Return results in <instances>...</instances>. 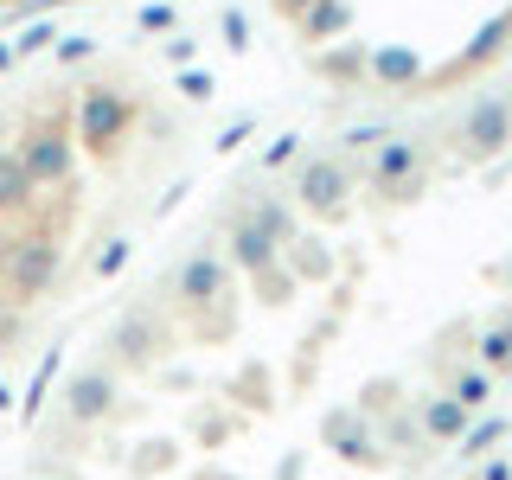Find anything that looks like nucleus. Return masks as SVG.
<instances>
[{
    "label": "nucleus",
    "instance_id": "nucleus-1",
    "mask_svg": "<svg viewBox=\"0 0 512 480\" xmlns=\"http://www.w3.org/2000/svg\"><path fill=\"white\" fill-rule=\"evenodd\" d=\"M58 263H64V250H58V237H45V231H32V237H13V250H7V269H0V288H7V301H39L45 288L58 282Z\"/></svg>",
    "mask_w": 512,
    "mask_h": 480
},
{
    "label": "nucleus",
    "instance_id": "nucleus-23",
    "mask_svg": "<svg viewBox=\"0 0 512 480\" xmlns=\"http://www.w3.org/2000/svg\"><path fill=\"white\" fill-rule=\"evenodd\" d=\"M7 64H13V45H0V71H7Z\"/></svg>",
    "mask_w": 512,
    "mask_h": 480
},
{
    "label": "nucleus",
    "instance_id": "nucleus-24",
    "mask_svg": "<svg viewBox=\"0 0 512 480\" xmlns=\"http://www.w3.org/2000/svg\"><path fill=\"white\" fill-rule=\"evenodd\" d=\"M7 397H13V391H7V384H0V410H7Z\"/></svg>",
    "mask_w": 512,
    "mask_h": 480
},
{
    "label": "nucleus",
    "instance_id": "nucleus-21",
    "mask_svg": "<svg viewBox=\"0 0 512 480\" xmlns=\"http://www.w3.org/2000/svg\"><path fill=\"white\" fill-rule=\"evenodd\" d=\"M122 263H128V244H109L103 256H96V276H116Z\"/></svg>",
    "mask_w": 512,
    "mask_h": 480
},
{
    "label": "nucleus",
    "instance_id": "nucleus-19",
    "mask_svg": "<svg viewBox=\"0 0 512 480\" xmlns=\"http://www.w3.org/2000/svg\"><path fill=\"white\" fill-rule=\"evenodd\" d=\"M506 32H512V13H500V20H487V26H480V39L468 45V64L493 58V52H500V39H506Z\"/></svg>",
    "mask_w": 512,
    "mask_h": 480
},
{
    "label": "nucleus",
    "instance_id": "nucleus-16",
    "mask_svg": "<svg viewBox=\"0 0 512 480\" xmlns=\"http://www.w3.org/2000/svg\"><path fill=\"white\" fill-rule=\"evenodd\" d=\"M340 26H346V7H340V0H314V7L301 13V32H308V39H333Z\"/></svg>",
    "mask_w": 512,
    "mask_h": 480
},
{
    "label": "nucleus",
    "instance_id": "nucleus-22",
    "mask_svg": "<svg viewBox=\"0 0 512 480\" xmlns=\"http://www.w3.org/2000/svg\"><path fill=\"white\" fill-rule=\"evenodd\" d=\"M7 250H13V237H7V231H0V269H7Z\"/></svg>",
    "mask_w": 512,
    "mask_h": 480
},
{
    "label": "nucleus",
    "instance_id": "nucleus-3",
    "mask_svg": "<svg viewBox=\"0 0 512 480\" xmlns=\"http://www.w3.org/2000/svg\"><path fill=\"white\" fill-rule=\"evenodd\" d=\"M13 154H20L32 186H64L71 180V135H64V128H32L26 148H13Z\"/></svg>",
    "mask_w": 512,
    "mask_h": 480
},
{
    "label": "nucleus",
    "instance_id": "nucleus-25",
    "mask_svg": "<svg viewBox=\"0 0 512 480\" xmlns=\"http://www.w3.org/2000/svg\"><path fill=\"white\" fill-rule=\"evenodd\" d=\"M13 7H20V0H13Z\"/></svg>",
    "mask_w": 512,
    "mask_h": 480
},
{
    "label": "nucleus",
    "instance_id": "nucleus-5",
    "mask_svg": "<svg viewBox=\"0 0 512 480\" xmlns=\"http://www.w3.org/2000/svg\"><path fill=\"white\" fill-rule=\"evenodd\" d=\"M122 122H128L122 90H84V103H77V141H84V148L103 154L109 141L122 135Z\"/></svg>",
    "mask_w": 512,
    "mask_h": 480
},
{
    "label": "nucleus",
    "instance_id": "nucleus-13",
    "mask_svg": "<svg viewBox=\"0 0 512 480\" xmlns=\"http://www.w3.org/2000/svg\"><path fill=\"white\" fill-rule=\"evenodd\" d=\"M416 52H404V45H384V52H372V77L378 84H416Z\"/></svg>",
    "mask_w": 512,
    "mask_h": 480
},
{
    "label": "nucleus",
    "instance_id": "nucleus-10",
    "mask_svg": "<svg viewBox=\"0 0 512 480\" xmlns=\"http://www.w3.org/2000/svg\"><path fill=\"white\" fill-rule=\"evenodd\" d=\"M26 205H32V180H26L20 154L0 148V212H26Z\"/></svg>",
    "mask_w": 512,
    "mask_h": 480
},
{
    "label": "nucleus",
    "instance_id": "nucleus-15",
    "mask_svg": "<svg viewBox=\"0 0 512 480\" xmlns=\"http://www.w3.org/2000/svg\"><path fill=\"white\" fill-rule=\"evenodd\" d=\"M506 436V416H480V423L461 429V461H474V455H487L493 442Z\"/></svg>",
    "mask_w": 512,
    "mask_h": 480
},
{
    "label": "nucleus",
    "instance_id": "nucleus-17",
    "mask_svg": "<svg viewBox=\"0 0 512 480\" xmlns=\"http://www.w3.org/2000/svg\"><path fill=\"white\" fill-rule=\"evenodd\" d=\"M327 436H333V442H340V455H346V461H359V455H372V429H365V423H359V429H352V416H346V410H340V416H333V423H327Z\"/></svg>",
    "mask_w": 512,
    "mask_h": 480
},
{
    "label": "nucleus",
    "instance_id": "nucleus-6",
    "mask_svg": "<svg viewBox=\"0 0 512 480\" xmlns=\"http://www.w3.org/2000/svg\"><path fill=\"white\" fill-rule=\"evenodd\" d=\"M346 192H352L346 160H333V154L301 160V205H314V212H340V205H346Z\"/></svg>",
    "mask_w": 512,
    "mask_h": 480
},
{
    "label": "nucleus",
    "instance_id": "nucleus-11",
    "mask_svg": "<svg viewBox=\"0 0 512 480\" xmlns=\"http://www.w3.org/2000/svg\"><path fill=\"white\" fill-rule=\"evenodd\" d=\"M231 263H244V269H269V263H276V244H269V237L244 218V224H237V237H231Z\"/></svg>",
    "mask_w": 512,
    "mask_h": 480
},
{
    "label": "nucleus",
    "instance_id": "nucleus-2",
    "mask_svg": "<svg viewBox=\"0 0 512 480\" xmlns=\"http://www.w3.org/2000/svg\"><path fill=\"white\" fill-rule=\"evenodd\" d=\"M365 173H372V186L384 199H410V192L423 186V154H416V141H404V135H384L372 148V160H365Z\"/></svg>",
    "mask_w": 512,
    "mask_h": 480
},
{
    "label": "nucleus",
    "instance_id": "nucleus-14",
    "mask_svg": "<svg viewBox=\"0 0 512 480\" xmlns=\"http://www.w3.org/2000/svg\"><path fill=\"white\" fill-rule=\"evenodd\" d=\"M448 397H455V404L474 416V410H480V404H487V397H493V378L480 372V365H474V372H455V384H448Z\"/></svg>",
    "mask_w": 512,
    "mask_h": 480
},
{
    "label": "nucleus",
    "instance_id": "nucleus-20",
    "mask_svg": "<svg viewBox=\"0 0 512 480\" xmlns=\"http://www.w3.org/2000/svg\"><path fill=\"white\" fill-rule=\"evenodd\" d=\"M378 141H384V128H378V122H365V128H352V135H346V148H352V154H372Z\"/></svg>",
    "mask_w": 512,
    "mask_h": 480
},
{
    "label": "nucleus",
    "instance_id": "nucleus-9",
    "mask_svg": "<svg viewBox=\"0 0 512 480\" xmlns=\"http://www.w3.org/2000/svg\"><path fill=\"white\" fill-rule=\"evenodd\" d=\"M173 288H180V301H192V308H205V301H212L218 295V288H224V263H218V256H186V263H180V282H173Z\"/></svg>",
    "mask_w": 512,
    "mask_h": 480
},
{
    "label": "nucleus",
    "instance_id": "nucleus-7",
    "mask_svg": "<svg viewBox=\"0 0 512 480\" xmlns=\"http://www.w3.org/2000/svg\"><path fill=\"white\" fill-rule=\"evenodd\" d=\"M109 404H116V384H109V372H77L71 391H64V410H71V423H103Z\"/></svg>",
    "mask_w": 512,
    "mask_h": 480
},
{
    "label": "nucleus",
    "instance_id": "nucleus-18",
    "mask_svg": "<svg viewBox=\"0 0 512 480\" xmlns=\"http://www.w3.org/2000/svg\"><path fill=\"white\" fill-rule=\"evenodd\" d=\"M116 346H122V359H148V346H154L148 314H128V320H122V333H116Z\"/></svg>",
    "mask_w": 512,
    "mask_h": 480
},
{
    "label": "nucleus",
    "instance_id": "nucleus-12",
    "mask_svg": "<svg viewBox=\"0 0 512 480\" xmlns=\"http://www.w3.org/2000/svg\"><path fill=\"white\" fill-rule=\"evenodd\" d=\"M480 372H512V320H493L487 333H480Z\"/></svg>",
    "mask_w": 512,
    "mask_h": 480
},
{
    "label": "nucleus",
    "instance_id": "nucleus-8",
    "mask_svg": "<svg viewBox=\"0 0 512 480\" xmlns=\"http://www.w3.org/2000/svg\"><path fill=\"white\" fill-rule=\"evenodd\" d=\"M416 423H423V436H429V442H461V429H468L474 416L461 410V404H455L448 391H436V397H423V410H416Z\"/></svg>",
    "mask_w": 512,
    "mask_h": 480
},
{
    "label": "nucleus",
    "instance_id": "nucleus-4",
    "mask_svg": "<svg viewBox=\"0 0 512 480\" xmlns=\"http://www.w3.org/2000/svg\"><path fill=\"white\" fill-rule=\"evenodd\" d=\"M512 141V96H480L461 116V148L468 154H500Z\"/></svg>",
    "mask_w": 512,
    "mask_h": 480
}]
</instances>
